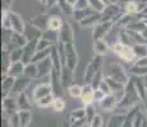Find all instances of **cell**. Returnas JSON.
I'll use <instances>...</instances> for the list:
<instances>
[{"label": "cell", "instance_id": "1", "mask_svg": "<svg viewBox=\"0 0 147 127\" xmlns=\"http://www.w3.org/2000/svg\"><path fill=\"white\" fill-rule=\"evenodd\" d=\"M64 65L74 72L76 67L78 65V53H77V49L74 46V42L67 43L64 46Z\"/></svg>", "mask_w": 147, "mask_h": 127}, {"label": "cell", "instance_id": "2", "mask_svg": "<svg viewBox=\"0 0 147 127\" xmlns=\"http://www.w3.org/2000/svg\"><path fill=\"white\" fill-rule=\"evenodd\" d=\"M105 76H109V78L119 81V83H121L123 85H127L129 81V76L125 72V70H124L119 64H114V63L110 64L109 66L106 67V75Z\"/></svg>", "mask_w": 147, "mask_h": 127}, {"label": "cell", "instance_id": "3", "mask_svg": "<svg viewBox=\"0 0 147 127\" xmlns=\"http://www.w3.org/2000/svg\"><path fill=\"white\" fill-rule=\"evenodd\" d=\"M101 65H102V56H95V57L90 61L88 65L86 66V69H84V74H83L84 83L86 84L91 83L94 76L101 70Z\"/></svg>", "mask_w": 147, "mask_h": 127}, {"label": "cell", "instance_id": "4", "mask_svg": "<svg viewBox=\"0 0 147 127\" xmlns=\"http://www.w3.org/2000/svg\"><path fill=\"white\" fill-rule=\"evenodd\" d=\"M27 38L22 33H17V32H12V36H10V39L8 42L7 46H3V51L5 52H10L14 49H21V47H24L27 45Z\"/></svg>", "mask_w": 147, "mask_h": 127}, {"label": "cell", "instance_id": "5", "mask_svg": "<svg viewBox=\"0 0 147 127\" xmlns=\"http://www.w3.org/2000/svg\"><path fill=\"white\" fill-rule=\"evenodd\" d=\"M123 14L124 12H121V9L118 7V4H109L105 7V9L101 13V15H102V22L110 21V22H114V24H115Z\"/></svg>", "mask_w": 147, "mask_h": 127}, {"label": "cell", "instance_id": "6", "mask_svg": "<svg viewBox=\"0 0 147 127\" xmlns=\"http://www.w3.org/2000/svg\"><path fill=\"white\" fill-rule=\"evenodd\" d=\"M114 25H115L114 22H110V21H104V22H100L98 24H96L92 28V38H94V41L95 39H104V37L111 31V28Z\"/></svg>", "mask_w": 147, "mask_h": 127}, {"label": "cell", "instance_id": "7", "mask_svg": "<svg viewBox=\"0 0 147 127\" xmlns=\"http://www.w3.org/2000/svg\"><path fill=\"white\" fill-rule=\"evenodd\" d=\"M9 19H10V29H12L13 32L24 35V31H26V24H24L22 17L19 15V14L14 13V12H9Z\"/></svg>", "mask_w": 147, "mask_h": 127}, {"label": "cell", "instance_id": "8", "mask_svg": "<svg viewBox=\"0 0 147 127\" xmlns=\"http://www.w3.org/2000/svg\"><path fill=\"white\" fill-rule=\"evenodd\" d=\"M53 95V85L49 83H41L33 89V100L37 102L45 97Z\"/></svg>", "mask_w": 147, "mask_h": 127}, {"label": "cell", "instance_id": "9", "mask_svg": "<svg viewBox=\"0 0 147 127\" xmlns=\"http://www.w3.org/2000/svg\"><path fill=\"white\" fill-rule=\"evenodd\" d=\"M58 39H59V42H61V43H64V45L72 43L73 42V39H74V33H73V28L70 27L69 23H64L61 31L59 32Z\"/></svg>", "mask_w": 147, "mask_h": 127}, {"label": "cell", "instance_id": "10", "mask_svg": "<svg viewBox=\"0 0 147 127\" xmlns=\"http://www.w3.org/2000/svg\"><path fill=\"white\" fill-rule=\"evenodd\" d=\"M36 65H37V69H38V76L51 75V71L54 69V64H53V60H51V56H49L47 59L40 61V63H37Z\"/></svg>", "mask_w": 147, "mask_h": 127}, {"label": "cell", "instance_id": "11", "mask_svg": "<svg viewBox=\"0 0 147 127\" xmlns=\"http://www.w3.org/2000/svg\"><path fill=\"white\" fill-rule=\"evenodd\" d=\"M44 31H41L40 28L35 27L33 24H30L26 27V31H24V36H26L27 41H38V39L42 38L44 36Z\"/></svg>", "mask_w": 147, "mask_h": 127}, {"label": "cell", "instance_id": "12", "mask_svg": "<svg viewBox=\"0 0 147 127\" xmlns=\"http://www.w3.org/2000/svg\"><path fill=\"white\" fill-rule=\"evenodd\" d=\"M94 93H95V89L92 88L91 84H84L83 92H82V97H81V99L83 102L84 106H91V104L95 102Z\"/></svg>", "mask_w": 147, "mask_h": 127}, {"label": "cell", "instance_id": "13", "mask_svg": "<svg viewBox=\"0 0 147 127\" xmlns=\"http://www.w3.org/2000/svg\"><path fill=\"white\" fill-rule=\"evenodd\" d=\"M100 22H102V15L101 13L94 12L91 15H88L87 18H84L83 21L81 22L82 27H86V28H94L96 24H98Z\"/></svg>", "mask_w": 147, "mask_h": 127}, {"label": "cell", "instance_id": "14", "mask_svg": "<svg viewBox=\"0 0 147 127\" xmlns=\"http://www.w3.org/2000/svg\"><path fill=\"white\" fill-rule=\"evenodd\" d=\"M109 45L104 39H95L94 41V53L95 56H106L109 52Z\"/></svg>", "mask_w": 147, "mask_h": 127}, {"label": "cell", "instance_id": "15", "mask_svg": "<svg viewBox=\"0 0 147 127\" xmlns=\"http://www.w3.org/2000/svg\"><path fill=\"white\" fill-rule=\"evenodd\" d=\"M119 57L121 60H124L125 63H134L137 60V56L134 53V50H133V46H124V49L121 50V52L119 53Z\"/></svg>", "mask_w": 147, "mask_h": 127}, {"label": "cell", "instance_id": "16", "mask_svg": "<svg viewBox=\"0 0 147 127\" xmlns=\"http://www.w3.org/2000/svg\"><path fill=\"white\" fill-rule=\"evenodd\" d=\"M117 102H118L117 95H115L114 93H111V94H107L106 97L100 102V106H101V108L105 109V111H111V109L115 108Z\"/></svg>", "mask_w": 147, "mask_h": 127}, {"label": "cell", "instance_id": "17", "mask_svg": "<svg viewBox=\"0 0 147 127\" xmlns=\"http://www.w3.org/2000/svg\"><path fill=\"white\" fill-rule=\"evenodd\" d=\"M64 25V22L63 19L60 18L59 15H51L49 19V23H47V29L50 31H54L55 33H59L61 31Z\"/></svg>", "mask_w": 147, "mask_h": 127}, {"label": "cell", "instance_id": "18", "mask_svg": "<svg viewBox=\"0 0 147 127\" xmlns=\"http://www.w3.org/2000/svg\"><path fill=\"white\" fill-rule=\"evenodd\" d=\"M50 17H47L46 14H40V15H35L31 21V24H33L35 27L40 28L41 31L47 29V23H49Z\"/></svg>", "mask_w": 147, "mask_h": 127}, {"label": "cell", "instance_id": "19", "mask_svg": "<svg viewBox=\"0 0 147 127\" xmlns=\"http://www.w3.org/2000/svg\"><path fill=\"white\" fill-rule=\"evenodd\" d=\"M24 67H26V65L22 63V61H18V63H12L9 70H8V75L14 76V78H18V76H21V75L24 74Z\"/></svg>", "mask_w": 147, "mask_h": 127}, {"label": "cell", "instance_id": "20", "mask_svg": "<svg viewBox=\"0 0 147 127\" xmlns=\"http://www.w3.org/2000/svg\"><path fill=\"white\" fill-rule=\"evenodd\" d=\"M72 79H73V71L68 69L65 65H63V67H61V74H60L61 85L69 88V86L72 85Z\"/></svg>", "mask_w": 147, "mask_h": 127}, {"label": "cell", "instance_id": "21", "mask_svg": "<svg viewBox=\"0 0 147 127\" xmlns=\"http://www.w3.org/2000/svg\"><path fill=\"white\" fill-rule=\"evenodd\" d=\"M14 83H16V78L14 76H10L8 74L4 75V78H3V92H4L5 97L9 94L10 90L14 89Z\"/></svg>", "mask_w": 147, "mask_h": 127}, {"label": "cell", "instance_id": "22", "mask_svg": "<svg viewBox=\"0 0 147 127\" xmlns=\"http://www.w3.org/2000/svg\"><path fill=\"white\" fill-rule=\"evenodd\" d=\"M30 80L31 78H28L26 75H21L18 78H16V83H14V90L17 93H21L23 89H26V86L30 84Z\"/></svg>", "mask_w": 147, "mask_h": 127}, {"label": "cell", "instance_id": "23", "mask_svg": "<svg viewBox=\"0 0 147 127\" xmlns=\"http://www.w3.org/2000/svg\"><path fill=\"white\" fill-rule=\"evenodd\" d=\"M51 49H53V47H50V49H46V50L36 51L35 56H33V59H32V63L33 64H37V63H40V61L45 60V59H47L50 55H51Z\"/></svg>", "mask_w": 147, "mask_h": 127}, {"label": "cell", "instance_id": "24", "mask_svg": "<svg viewBox=\"0 0 147 127\" xmlns=\"http://www.w3.org/2000/svg\"><path fill=\"white\" fill-rule=\"evenodd\" d=\"M95 10H92L91 8H87V9H83V10H76L74 9V13H73V18L76 19V21L78 22V23H81L82 21H83L84 18H87L88 15H91L92 13H94Z\"/></svg>", "mask_w": 147, "mask_h": 127}, {"label": "cell", "instance_id": "25", "mask_svg": "<svg viewBox=\"0 0 147 127\" xmlns=\"http://www.w3.org/2000/svg\"><path fill=\"white\" fill-rule=\"evenodd\" d=\"M18 117H19V123H21V127H27L31 122V118H32V114H31L30 111L27 109H23L18 113Z\"/></svg>", "mask_w": 147, "mask_h": 127}, {"label": "cell", "instance_id": "26", "mask_svg": "<svg viewBox=\"0 0 147 127\" xmlns=\"http://www.w3.org/2000/svg\"><path fill=\"white\" fill-rule=\"evenodd\" d=\"M24 75L28 76V78H36L38 76V69H37V65L33 64V63H30L26 65L24 67Z\"/></svg>", "mask_w": 147, "mask_h": 127}, {"label": "cell", "instance_id": "27", "mask_svg": "<svg viewBox=\"0 0 147 127\" xmlns=\"http://www.w3.org/2000/svg\"><path fill=\"white\" fill-rule=\"evenodd\" d=\"M58 7L60 8L61 12L65 13L67 15H73V13H74V7H72L67 0H58Z\"/></svg>", "mask_w": 147, "mask_h": 127}, {"label": "cell", "instance_id": "28", "mask_svg": "<svg viewBox=\"0 0 147 127\" xmlns=\"http://www.w3.org/2000/svg\"><path fill=\"white\" fill-rule=\"evenodd\" d=\"M82 92H83V86L78 85V84H72L68 88V93H69V95L72 98H81Z\"/></svg>", "mask_w": 147, "mask_h": 127}, {"label": "cell", "instance_id": "29", "mask_svg": "<svg viewBox=\"0 0 147 127\" xmlns=\"http://www.w3.org/2000/svg\"><path fill=\"white\" fill-rule=\"evenodd\" d=\"M131 74L133 76H140V78H142V76H146L147 75V67L146 66H140V65H133V66L131 67Z\"/></svg>", "mask_w": 147, "mask_h": 127}, {"label": "cell", "instance_id": "30", "mask_svg": "<svg viewBox=\"0 0 147 127\" xmlns=\"http://www.w3.org/2000/svg\"><path fill=\"white\" fill-rule=\"evenodd\" d=\"M133 50H134V53H136V56H137V59L147 56V43L133 45Z\"/></svg>", "mask_w": 147, "mask_h": 127}, {"label": "cell", "instance_id": "31", "mask_svg": "<svg viewBox=\"0 0 147 127\" xmlns=\"http://www.w3.org/2000/svg\"><path fill=\"white\" fill-rule=\"evenodd\" d=\"M9 56H10L12 63H18V61H22V59H23V47L12 50L9 52Z\"/></svg>", "mask_w": 147, "mask_h": 127}, {"label": "cell", "instance_id": "32", "mask_svg": "<svg viewBox=\"0 0 147 127\" xmlns=\"http://www.w3.org/2000/svg\"><path fill=\"white\" fill-rule=\"evenodd\" d=\"M88 4H90V8L97 13H102L104 9H105V7H106L101 0H88Z\"/></svg>", "mask_w": 147, "mask_h": 127}, {"label": "cell", "instance_id": "33", "mask_svg": "<svg viewBox=\"0 0 147 127\" xmlns=\"http://www.w3.org/2000/svg\"><path fill=\"white\" fill-rule=\"evenodd\" d=\"M105 80L107 81V84L110 85V88H111V92H120V90L125 86V85H123L121 83H119V81H117V80H114V79L109 78V76H105Z\"/></svg>", "mask_w": 147, "mask_h": 127}, {"label": "cell", "instance_id": "34", "mask_svg": "<svg viewBox=\"0 0 147 127\" xmlns=\"http://www.w3.org/2000/svg\"><path fill=\"white\" fill-rule=\"evenodd\" d=\"M53 109L55 112H61V111H64V108H65V100L63 99V98H60V97H56L55 99H54L53 102Z\"/></svg>", "mask_w": 147, "mask_h": 127}, {"label": "cell", "instance_id": "35", "mask_svg": "<svg viewBox=\"0 0 147 127\" xmlns=\"http://www.w3.org/2000/svg\"><path fill=\"white\" fill-rule=\"evenodd\" d=\"M133 80H134L136 88H137V92H138V94H140V97H141V98H143V97H145V88H146V84L143 83L142 80H141L140 76H136Z\"/></svg>", "mask_w": 147, "mask_h": 127}, {"label": "cell", "instance_id": "36", "mask_svg": "<svg viewBox=\"0 0 147 127\" xmlns=\"http://www.w3.org/2000/svg\"><path fill=\"white\" fill-rule=\"evenodd\" d=\"M54 99H55V97H54V94H53V95H49V97L42 98V99L35 102V103L37 104L38 107H41V108H46V107H49V106H53Z\"/></svg>", "mask_w": 147, "mask_h": 127}, {"label": "cell", "instance_id": "37", "mask_svg": "<svg viewBox=\"0 0 147 127\" xmlns=\"http://www.w3.org/2000/svg\"><path fill=\"white\" fill-rule=\"evenodd\" d=\"M102 126V117L98 114H95L90 120V127H101Z\"/></svg>", "mask_w": 147, "mask_h": 127}, {"label": "cell", "instance_id": "38", "mask_svg": "<svg viewBox=\"0 0 147 127\" xmlns=\"http://www.w3.org/2000/svg\"><path fill=\"white\" fill-rule=\"evenodd\" d=\"M124 46H125V45H123V43H121V42L117 41V42H115V43H113L111 46H110V50H111L113 52L115 53V55H119V53L121 52V50L124 49Z\"/></svg>", "mask_w": 147, "mask_h": 127}, {"label": "cell", "instance_id": "39", "mask_svg": "<svg viewBox=\"0 0 147 127\" xmlns=\"http://www.w3.org/2000/svg\"><path fill=\"white\" fill-rule=\"evenodd\" d=\"M87 8H90L88 0H77V4L74 5L76 10H83V9H87Z\"/></svg>", "mask_w": 147, "mask_h": 127}, {"label": "cell", "instance_id": "40", "mask_svg": "<svg viewBox=\"0 0 147 127\" xmlns=\"http://www.w3.org/2000/svg\"><path fill=\"white\" fill-rule=\"evenodd\" d=\"M107 94H105V93L102 92L100 88H97V89H95V93H94V98H95V102H98L100 103L101 100L104 99V98L106 97Z\"/></svg>", "mask_w": 147, "mask_h": 127}, {"label": "cell", "instance_id": "41", "mask_svg": "<svg viewBox=\"0 0 147 127\" xmlns=\"http://www.w3.org/2000/svg\"><path fill=\"white\" fill-rule=\"evenodd\" d=\"M16 100L12 99V98H8V97H5V99H4V108L5 109H13V108H16Z\"/></svg>", "mask_w": 147, "mask_h": 127}, {"label": "cell", "instance_id": "42", "mask_svg": "<svg viewBox=\"0 0 147 127\" xmlns=\"http://www.w3.org/2000/svg\"><path fill=\"white\" fill-rule=\"evenodd\" d=\"M98 88L102 90L105 94H111V93H113V92H111V88H110V85L107 84V81L105 80V79L101 81V84H100V86H98Z\"/></svg>", "mask_w": 147, "mask_h": 127}, {"label": "cell", "instance_id": "43", "mask_svg": "<svg viewBox=\"0 0 147 127\" xmlns=\"http://www.w3.org/2000/svg\"><path fill=\"white\" fill-rule=\"evenodd\" d=\"M136 65H140V66H146L147 67V56H145V57H140L137 59V60L134 61Z\"/></svg>", "mask_w": 147, "mask_h": 127}, {"label": "cell", "instance_id": "44", "mask_svg": "<svg viewBox=\"0 0 147 127\" xmlns=\"http://www.w3.org/2000/svg\"><path fill=\"white\" fill-rule=\"evenodd\" d=\"M147 17V4L145 5V7H143V9H142V12L140 13V15H138V18H146Z\"/></svg>", "mask_w": 147, "mask_h": 127}, {"label": "cell", "instance_id": "45", "mask_svg": "<svg viewBox=\"0 0 147 127\" xmlns=\"http://www.w3.org/2000/svg\"><path fill=\"white\" fill-rule=\"evenodd\" d=\"M3 3H4V9L9 10V4L12 3V0H3Z\"/></svg>", "mask_w": 147, "mask_h": 127}, {"label": "cell", "instance_id": "46", "mask_svg": "<svg viewBox=\"0 0 147 127\" xmlns=\"http://www.w3.org/2000/svg\"><path fill=\"white\" fill-rule=\"evenodd\" d=\"M141 33H142L143 38H145V39H146V42H147V27H146L145 29H143V31H142V32H141Z\"/></svg>", "mask_w": 147, "mask_h": 127}, {"label": "cell", "instance_id": "47", "mask_svg": "<svg viewBox=\"0 0 147 127\" xmlns=\"http://www.w3.org/2000/svg\"><path fill=\"white\" fill-rule=\"evenodd\" d=\"M67 1H68V3H69V4H70V5H72V7H74V5H76V4H77V0H67Z\"/></svg>", "mask_w": 147, "mask_h": 127}, {"label": "cell", "instance_id": "48", "mask_svg": "<svg viewBox=\"0 0 147 127\" xmlns=\"http://www.w3.org/2000/svg\"><path fill=\"white\" fill-rule=\"evenodd\" d=\"M109 1H110V4H118L119 0H109Z\"/></svg>", "mask_w": 147, "mask_h": 127}, {"label": "cell", "instance_id": "49", "mask_svg": "<svg viewBox=\"0 0 147 127\" xmlns=\"http://www.w3.org/2000/svg\"><path fill=\"white\" fill-rule=\"evenodd\" d=\"M101 1H102L105 5H109V4H110V1H109V0H101Z\"/></svg>", "mask_w": 147, "mask_h": 127}, {"label": "cell", "instance_id": "50", "mask_svg": "<svg viewBox=\"0 0 147 127\" xmlns=\"http://www.w3.org/2000/svg\"><path fill=\"white\" fill-rule=\"evenodd\" d=\"M38 1H40L41 4H46V0H38Z\"/></svg>", "mask_w": 147, "mask_h": 127}, {"label": "cell", "instance_id": "51", "mask_svg": "<svg viewBox=\"0 0 147 127\" xmlns=\"http://www.w3.org/2000/svg\"><path fill=\"white\" fill-rule=\"evenodd\" d=\"M143 19H145V22H146V24H147V18H143Z\"/></svg>", "mask_w": 147, "mask_h": 127}]
</instances>
